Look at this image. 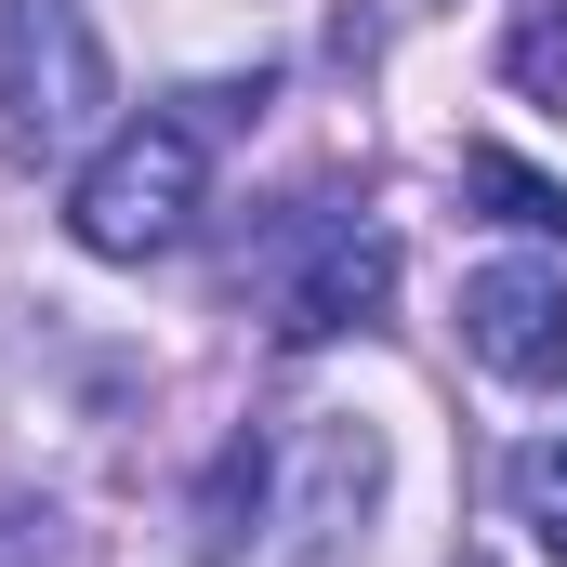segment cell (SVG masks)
Segmentation results:
<instances>
[{"instance_id":"obj_1","label":"cell","mask_w":567,"mask_h":567,"mask_svg":"<svg viewBox=\"0 0 567 567\" xmlns=\"http://www.w3.org/2000/svg\"><path fill=\"white\" fill-rule=\"evenodd\" d=\"M198 198H212V145L198 120H133V133H106L80 158V185H66V238L93 251V265H158L185 225H198Z\"/></svg>"},{"instance_id":"obj_2","label":"cell","mask_w":567,"mask_h":567,"mask_svg":"<svg viewBox=\"0 0 567 567\" xmlns=\"http://www.w3.org/2000/svg\"><path fill=\"white\" fill-rule=\"evenodd\" d=\"M120 80H106V40L80 0H13L0 13V145L13 158H80L106 133Z\"/></svg>"},{"instance_id":"obj_3","label":"cell","mask_w":567,"mask_h":567,"mask_svg":"<svg viewBox=\"0 0 567 567\" xmlns=\"http://www.w3.org/2000/svg\"><path fill=\"white\" fill-rule=\"evenodd\" d=\"M462 343H475L502 383L555 396L567 383V278L555 265H475V278H462Z\"/></svg>"},{"instance_id":"obj_4","label":"cell","mask_w":567,"mask_h":567,"mask_svg":"<svg viewBox=\"0 0 567 567\" xmlns=\"http://www.w3.org/2000/svg\"><path fill=\"white\" fill-rule=\"evenodd\" d=\"M396 290V238L383 225H330L303 265L278 278V343H330V330H370Z\"/></svg>"},{"instance_id":"obj_7","label":"cell","mask_w":567,"mask_h":567,"mask_svg":"<svg viewBox=\"0 0 567 567\" xmlns=\"http://www.w3.org/2000/svg\"><path fill=\"white\" fill-rule=\"evenodd\" d=\"M515 502H528V528H542V555L567 567V435H555V449H528V475H515Z\"/></svg>"},{"instance_id":"obj_6","label":"cell","mask_w":567,"mask_h":567,"mask_svg":"<svg viewBox=\"0 0 567 567\" xmlns=\"http://www.w3.org/2000/svg\"><path fill=\"white\" fill-rule=\"evenodd\" d=\"M251 502H265V449H225V475L198 488V555H212V567H225L238 542H251V528H238Z\"/></svg>"},{"instance_id":"obj_8","label":"cell","mask_w":567,"mask_h":567,"mask_svg":"<svg viewBox=\"0 0 567 567\" xmlns=\"http://www.w3.org/2000/svg\"><path fill=\"white\" fill-rule=\"evenodd\" d=\"M515 66H528V80H555V66H567V27H555V13L528 27V53H515Z\"/></svg>"},{"instance_id":"obj_5","label":"cell","mask_w":567,"mask_h":567,"mask_svg":"<svg viewBox=\"0 0 567 567\" xmlns=\"http://www.w3.org/2000/svg\"><path fill=\"white\" fill-rule=\"evenodd\" d=\"M462 198H488V212L528 225V238H567V185H555V172H528L515 145H475V158H462Z\"/></svg>"}]
</instances>
